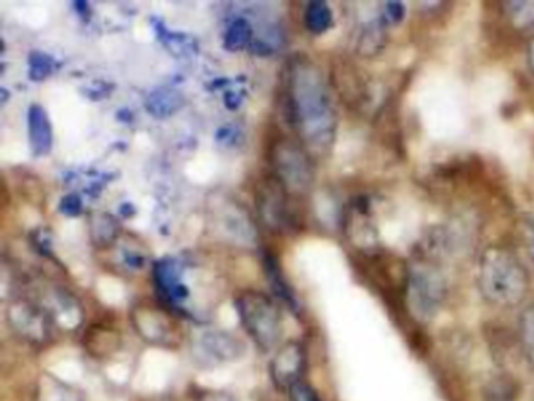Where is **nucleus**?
Masks as SVG:
<instances>
[{"label": "nucleus", "instance_id": "obj_1", "mask_svg": "<svg viewBox=\"0 0 534 401\" xmlns=\"http://www.w3.org/2000/svg\"><path fill=\"white\" fill-rule=\"evenodd\" d=\"M478 290L497 308H517L530 293L531 279L524 262L508 246L489 245L477 262Z\"/></svg>", "mask_w": 534, "mask_h": 401}, {"label": "nucleus", "instance_id": "obj_2", "mask_svg": "<svg viewBox=\"0 0 534 401\" xmlns=\"http://www.w3.org/2000/svg\"><path fill=\"white\" fill-rule=\"evenodd\" d=\"M441 259L415 254L406 275V306L419 323L433 322L447 300L448 284Z\"/></svg>", "mask_w": 534, "mask_h": 401}, {"label": "nucleus", "instance_id": "obj_3", "mask_svg": "<svg viewBox=\"0 0 534 401\" xmlns=\"http://www.w3.org/2000/svg\"><path fill=\"white\" fill-rule=\"evenodd\" d=\"M243 328L262 351L275 350L281 344L284 322L279 304L267 293L245 290L235 300Z\"/></svg>", "mask_w": 534, "mask_h": 401}, {"label": "nucleus", "instance_id": "obj_4", "mask_svg": "<svg viewBox=\"0 0 534 401\" xmlns=\"http://www.w3.org/2000/svg\"><path fill=\"white\" fill-rule=\"evenodd\" d=\"M271 174L289 190L292 195H303L314 182V162L311 151L296 143L293 138L278 137L270 149Z\"/></svg>", "mask_w": 534, "mask_h": 401}, {"label": "nucleus", "instance_id": "obj_5", "mask_svg": "<svg viewBox=\"0 0 534 401\" xmlns=\"http://www.w3.org/2000/svg\"><path fill=\"white\" fill-rule=\"evenodd\" d=\"M257 210L265 228L271 232H290L298 228L295 195L287 190L273 174H267L257 185Z\"/></svg>", "mask_w": 534, "mask_h": 401}, {"label": "nucleus", "instance_id": "obj_6", "mask_svg": "<svg viewBox=\"0 0 534 401\" xmlns=\"http://www.w3.org/2000/svg\"><path fill=\"white\" fill-rule=\"evenodd\" d=\"M132 323L141 339L157 347H179L182 342L181 323L173 312L154 301H141L132 309Z\"/></svg>", "mask_w": 534, "mask_h": 401}, {"label": "nucleus", "instance_id": "obj_7", "mask_svg": "<svg viewBox=\"0 0 534 401\" xmlns=\"http://www.w3.org/2000/svg\"><path fill=\"white\" fill-rule=\"evenodd\" d=\"M7 320L13 333L29 344H46L57 329L54 318L43 304L29 297L11 300L8 304Z\"/></svg>", "mask_w": 534, "mask_h": 401}, {"label": "nucleus", "instance_id": "obj_8", "mask_svg": "<svg viewBox=\"0 0 534 401\" xmlns=\"http://www.w3.org/2000/svg\"><path fill=\"white\" fill-rule=\"evenodd\" d=\"M306 348L300 340H290L276 350L270 362V378L279 391L289 392L290 387L303 381L306 373Z\"/></svg>", "mask_w": 534, "mask_h": 401}, {"label": "nucleus", "instance_id": "obj_9", "mask_svg": "<svg viewBox=\"0 0 534 401\" xmlns=\"http://www.w3.org/2000/svg\"><path fill=\"white\" fill-rule=\"evenodd\" d=\"M196 353L201 362L221 364V362L234 361L239 358L242 353V344L229 334L212 331L199 339Z\"/></svg>", "mask_w": 534, "mask_h": 401}, {"label": "nucleus", "instance_id": "obj_10", "mask_svg": "<svg viewBox=\"0 0 534 401\" xmlns=\"http://www.w3.org/2000/svg\"><path fill=\"white\" fill-rule=\"evenodd\" d=\"M387 24L381 16H376L372 21L362 27L361 37L358 41V52L364 57H375L383 51L387 40Z\"/></svg>", "mask_w": 534, "mask_h": 401}, {"label": "nucleus", "instance_id": "obj_11", "mask_svg": "<svg viewBox=\"0 0 534 401\" xmlns=\"http://www.w3.org/2000/svg\"><path fill=\"white\" fill-rule=\"evenodd\" d=\"M121 344L120 334L115 329L93 326L85 336V347L94 356H105L118 350Z\"/></svg>", "mask_w": 534, "mask_h": 401}, {"label": "nucleus", "instance_id": "obj_12", "mask_svg": "<svg viewBox=\"0 0 534 401\" xmlns=\"http://www.w3.org/2000/svg\"><path fill=\"white\" fill-rule=\"evenodd\" d=\"M37 401H82L79 392L73 387L66 386L62 381L47 376L37 389Z\"/></svg>", "mask_w": 534, "mask_h": 401}, {"label": "nucleus", "instance_id": "obj_13", "mask_svg": "<svg viewBox=\"0 0 534 401\" xmlns=\"http://www.w3.org/2000/svg\"><path fill=\"white\" fill-rule=\"evenodd\" d=\"M519 342L525 359L534 369V303L528 304L520 314Z\"/></svg>", "mask_w": 534, "mask_h": 401}, {"label": "nucleus", "instance_id": "obj_14", "mask_svg": "<svg viewBox=\"0 0 534 401\" xmlns=\"http://www.w3.org/2000/svg\"><path fill=\"white\" fill-rule=\"evenodd\" d=\"M506 15L516 29L528 30L534 27V2L528 0H517V2H506Z\"/></svg>", "mask_w": 534, "mask_h": 401}, {"label": "nucleus", "instance_id": "obj_15", "mask_svg": "<svg viewBox=\"0 0 534 401\" xmlns=\"http://www.w3.org/2000/svg\"><path fill=\"white\" fill-rule=\"evenodd\" d=\"M287 394H289L290 401H323L317 389L304 380L290 387Z\"/></svg>", "mask_w": 534, "mask_h": 401}, {"label": "nucleus", "instance_id": "obj_16", "mask_svg": "<svg viewBox=\"0 0 534 401\" xmlns=\"http://www.w3.org/2000/svg\"><path fill=\"white\" fill-rule=\"evenodd\" d=\"M379 16L383 18L387 26H395L401 19L405 18V5L400 2H389V4L381 5L379 8Z\"/></svg>", "mask_w": 534, "mask_h": 401}, {"label": "nucleus", "instance_id": "obj_17", "mask_svg": "<svg viewBox=\"0 0 534 401\" xmlns=\"http://www.w3.org/2000/svg\"><path fill=\"white\" fill-rule=\"evenodd\" d=\"M525 237H527L528 251H530L531 259L534 261V217L527 215L524 218Z\"/></svg>", "mask_w": 534, "mask_h": 401}, {"label": "nucleus", "instance_id": "obj_18", "mask_svg": "<svg viewBox=\"0 0 534 401\" xmlns=\"http://www.w3.org/2000/svg\"><path fill=\"white\" fill-rule=\"evenodd\" d=\"M196 401H237L231 394L228 392L220 391H207L199 395L198 400Z\"/></svg>", "mask_w": 534, "mask_h": 401}, {"label": "nucleus", "instance_id": "obj_19", "mask_svg": "<svg viewBox=\"0 0 534 401\" xmlns=\"http://www.w3.org/2000/svg\"><path fill=\"white\" fill-rule=\"evenodd\" d=\"M527 58L528 66H530V71L534 76V35L533 38H531L530 43H528Z\"/></svg>", "mask_w": 534, "mask_h": 401}]
</instances>
